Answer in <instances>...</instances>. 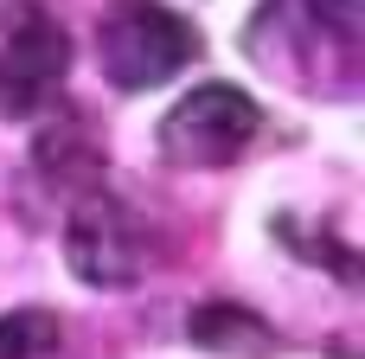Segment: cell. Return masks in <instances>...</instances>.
I'll return each instance as SVG.
<instances>
[{"mask_svg": "<svg viewBox=\"0 0 365 359\" xmlns=\"http://www.w3.org/2000/svg\"><path fill=\"white\" fill-rule=\"evenodd\" d=\"M199 51H205L199 26L186 13L160 6V0H115V6H103L96 58H103V77L115 90H154L173 71H186Z\"/></svg>", "mask_w": 365, "mask_h": 359, "instance_id": "cell-1", "label": "cell"}, {"mask_svg": "<svg viewBox=\"0 0 365 359\" xmlns=\"http://www.w3.org/2000/svg\"><path fill=\"white\" fill-rule=\"evenodd\" d=\"M263 128V109L237 84H199L160 116V161L173 167H231Z\"/></svg>", "mask_w": 365, "mask_h": 359, "instance_id": "cell-2", "label": "cell"}, {"mask_svg": "<svg viewBox=\"0 0 365 359\" xmlns=\"http://www.w3.org/2000/svg\"><path fill=\"white\" fill-rule=\"evenodd\" d=\"M64 257L90 289H128L148 270V231L122 199L90 193V199H77V212L64 225Z\"/></svg>", "mask_w": 365, "mask_h": 359, "instance_id": "cell-3", "label": "cell"}, {"mask_svg": "<svg viewBox=\"0 0 365 359\" xmlns=\"http://www.w3.org/2000/svg\"><path fill=\"white\" fill-rule=\"evenodd\" d=\"M71 71V32L51 13H19L0 39V116H32L58 96Z\"/></svg>", "mask_w": 365, "mask_h": 359, "instance_id": "cell-4", "label": "cell"}, {"mask_svg": "<svg viewBox=\"0 0 365 359\" xmlns=\"http://www.w3.org/2000/svg\"><path fill=\"white\" fill-rule=\"evenodd\" d=\"M192 340H199V347H212V353H244V359L276 353V334H269L257 315H244V308H225V302L192 315Z\"/></svg>", "mask_w": 365, "mask_h": 359, "instance_id": "cell-5", "label": "cell"}, {"mask_svg": "<svg viewBox=\"0 0 365 359\" xmlns=\"http://www.w3.org/2000/svg\"><path fill=\"white\" fill-rule=\"evenodd\" d=\"M58 347V315L45 308H19L0 321V359H45Z\"/></svg>", "mask_w": 365, "mask_h": 359, "instance_id": "cell-6", "label": "cell"}]
</instances>
